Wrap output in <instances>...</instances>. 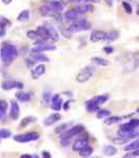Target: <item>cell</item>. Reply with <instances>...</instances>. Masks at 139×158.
<instances>
[{"label":"cell","instance_id":"cell-4","mask_svg":"<svg viewBox=\"0 0 139 158\" xmlns=\"http://www.w3.org/2000/svg\"><path fill=\"white\" fill-rule=\"evenodd\" d=\"M92 27V24L91 22H88L85 18H80L78 19L77 21L72 22L69 27H67V30L70 31L71 33H79V32H83V31H88Z\"/></svg>","mask_w":139,"mask_h":158},{"label":"cell","instance_id":"cell-15","mask_svg":"<svg viewBox=\"0 0 139 158\" xmlns=\"http://www.w3.org/2000/svg\"><path fill=\"white\" fill-rule=\"evenodd\" d=\"M33 95L30 92H25L23 90H18L15 94V99H16L18 102L21 103H27L32 100Z\"/></svg>","mask_w":139,"mask_h":158},{"label":"cell","instance_id":"cell-26","mask_svg":"<svg viewBox=\"0 0 139 158\" xmlns=\"http://www.w3.org/2000/svg\"><path fill=\"white\" fill-rule=\"evenodd\" d=\"M99 106H100L99 104L96 102L93 98H91L90 100L85 101V109H87V111L90 112V113H97V112L100 110Z\"/></svg>","mask_w":139,"mask_h":158},{"label":"cell","instance_id":"cell-22","mask_svg":"<svg viewBox=\"0 0 139 158\" xmlns=\"http://www.w3.org/2000/svg\"><path fill=\"white\" fill-rule=\"evenodd\" d=\"M47 4L53 11L57 13H62L63 10H64V3L60 1V0H50L49 2H47Z\"/></svg>","mask_w":139,"mask_h":158},{"label":"cell","instance_id":"cell-45","mask_svg":"<svg viewBox=\"0 0 139 158\" xmlns=\"http://www.w3.org/2000/svg\"><path fill=\"white\" fill-rule=\"evenodd\" d=\"M72 34H73V33H71L70 31L67 30V29L61 30V35L64 38H67V39H71V38H72Z\"/></svg>","mask_w":139,"mask_h":158},{"label":"cell","instance_id":"cell-35","mask_svg":"<svg viewBox=\"0 0 139 158\" xmlns=\"http://www.w3.org/2000/svg\"><path fill=\"white\" fill-rule=\"evenodd\" d=\"M118 38H119V32L118 31H111V32H108L107 34V41L108 42H112V41H115V40H117Z\"/></svg>","mask_w":139,"mask_h":158},{"label":"cell","instance_id":"cell-7","mask_svg":"<svg viewBox=\"0 0 139 158\" xmlns=\"http://www.w3.org/2000/svg\"><path fill=\"white\" fill-rule=\"evenodd\" d=\"M20 106L16 99H13L10 101V111H9V117L14 121L19 120L20 118Z\"/></svg>","mask_w":139,"mask_h":158},{"label":"cell","instance_id":"cell-5","mask_svg":"<svg viewBox=\"0 0 139 158\" xmlns=\"http://www.w3.org/2000/svg\"><path fill=\"white\" fill-rule=\"evenodd\" d=\"M95 74V68L93 65H87L76 75V81L79 83H84L90 80Z\"/></svg>","mask_w":139,"mask_h":158},{"label":"cell","instance_id":"cell-55","mask_svg":"<svg viewBox=\"0 0 139 158\" xmlns=\"http://www.w3.org/2000/svg\"><path fill=\"white\" fill-rule=\"evenodd\" d=\"M136 40H137V41L139 42V37H137V38H136Z\"/></svg>","mask_w":139,"mask_h":158},{"label":"cell","instance_id":"cell-3","mask_svg":"<svg viewBox=\"0 0 139 158\" xmlns=\"http://www.w3.org/2000/svg\"><path fill=\"white\" fill-rule=\"evenodd\" d=\"M40 139V134L37 131H29L25 133L13 135V140L17 143H29Z\"/></svg>","mask_w":139,"mask_h":158},{"label":"cell","instance_id":"cell-8","mask_svg":"<svg viewBox=\"0 0 139 158\" xmlns=\"http://www.w3.org/2000/svg\"><path fill=\"white\" fill-rule=\"evenodd\" d=\"M45 72H47V68H45L44 63H38V64L34 65L31 69V78L33 80H38L41 76H43Z\"/></svg>","mask_w":139,"mask_h":158},{"label":"cell","instance_id":"cell-13","mask_svg":"<svg viewBox=\"0 0 139 158\" xmlns=\"http://www.w3.org/2000/svg\"><path fill=\"white\" fill-rule=\"evenodd\" d=\"M43 25H44L45 27H47V33H49V36H50L51 42H52V43H55V42L59 41L60 35H59V33L57 32V30L55 29V27H53V25L51 24L50 22H47V21L43 22Z\"/></svg>","mask_w":139,"mask_h":158},{"label":"cell","instance_id":"cell-24","mask_svg":"<svg viewBox=\"0 0 139 158\" xmlns=\"http://www.w3.org/2000/svg\"><path fill=\"white\" fill-rule=\"evenodd\" d=\"M36 32H37L38 38L44 40V41H47V42H51L49 33H47V27H45L43 24H42V25H38V27H36Z\"/></svg>","mask_w":139,"mask_h":158},{"label":"cell","instance_id":"cell-20","mask_svg":"<svg viewBox=\"0 0 139 158\" xmlns=\"http://www.w3.org/2000/svg\"><path fill=\"white\" fill-rule=\"evenodd\" d=\"M39 14L41 15L42 17H44V18H50V17L54 18L55 15L57 14V12H54L47 3H45L39 7Z\"/></svg>","mask_w":139,"mask_h":158},{"label":"cell","instance_id":"cell-42","mask_svg":"<svg viewBox=\"0 0 139 158\" xmlns=\"http://www.w3.org/2000/svg\"><path fill=\"white\" fill-rule=\"evenodd\" d=\"M35 63H36V61L33 60L32 58L30 57V56H29L27 58H25V60H24V64L27 65V68H31V69H32V68L35 65Z\"/></svg>","mask_w":139,"mask_h":158},{"label":"cell","instance_id":"cell-11","mask_svg":"<svg viewBox=\"0 0 139 158\" xmlns=\"http://www.w3.org/2000/svg\"><path fill=\"white\" fill-rule=\"evenodd\" d=\"M61 118H62L61 114L58 113V112H55V113H52L45 117L43 120H42V124L44 127H52L55 123H57V122L61 120Z\"/></svg>","mask_w":139,"mask_h":158},{"label":"cell","instance_id":"cell-18","mask_svg":"<svg viewBox=\"0 0 139 158\" xmlns=\"http://www.w3.org/2000/svg\"><path fill=\"white\" fill-rule=\"evenodd\" d=\"M12 25V21L4 16H0V39L6 36L7 27Z\"/></svg>","mask_w":139,"mask_h":158},{"label":"cell","instance_id":"cell-44","mask_svg":"<svg viewBox=\"0 0 139 158\" xmlns=\"http://www.w3.org/2000/svg\"><path fill=\"white\" fill-rule=\"evenodd\" d=\"M122 6H123V9H125V11L126 14H132V6H130V3H128V2H125V1H123L122 2Z\"/></svg>","mask_w":139,"mask_h":158},{"label":"cell","instance_id":"cell-32","mask_svg":"<svg viewBox=\"0 0 139 158\" xmlns=\"http://www.w3.org/2000/svg\"><path fill=\"white\" fill-rule=\"evenodd\" d=\"M91 61H92V63H94L96 65H100V67H107V65H108V63H110L107 59H104V58H102V57H99V56L92 57Z\"/></svg>","mask_w":139,"mask_h":158},{"label":"cell","instance_id":"cell-37","mask_svg":"<svg viewBox=\"0 0 139 158\" xmlns=\"http://www.w3.org/2000/svg\"><path fill=\"white\" fill-rule=\"evenodd\" d=\"M93 99H94V100L98 104H99V106H101V104L105 103L108 100V95H107V94H103V95H98V96L93 97Z\"/></svg>","mask_w":139,"mask_h":158},{"label":"cell","instance_id":"cell-12","mask_svg":"<svg viewBox=\"0 0 139 158\" xmlns=\"http://www.w3.org/2000/svg\"><path fill=\"white\" fill-rule=\"evenodd\" d=\"M88 146H90V143H88V136H81L73 142L72 150L74 152H79L80 150L84 149V148L88 147Z\"/></svg>","mask_w":139,"mask_h":158},{"label":"cell","instance_id":"cell-49","mask_svg":"<svg viewBox=\"0 0 139 158\" xmlns=\"http://www.w3.org/2000/svg\"><path fill=\"white\" fill-rule=\"evenodd\" d=\"M41 157L42 158H52V154H51L49 151H42Z\"/></svg>","mask_w":139,"mask_h":158},{"label":"cell","instance_id":"cell-36","mask_svg":"<svg viewBox=\"0 0 139 158\" xmlns=\"http://www.w3.org/2000/svg\"><path fill=\"white\" fill-rule=\"evenodd\" d=\"M120 120H121V118L118 116H108L104 119V123L107 124V126H112V124H115V123H117V122H119Z\"/></svg>","mask_w":139,"mask_h":158},{"label":"cell","instance_id":"cell-25","mask_svg":"<svg viewBox=\"0 0 139 158\" xmlns=\"http://www.w3.org/2000/svg\"><path fill=\"white\" fill-rule=\"evenodd\" d=\"M36 122H37V117H35V116L23 117V118H22L19 122V128L20 129H25L33 123H36Z\"/></svg>","mask_w":139,"mask_h":158},{"label":"cell","instance_id":"cell-48","mask_svg":"<svg viewBox=\"0 0 139 158\" xmlns=\"http://www.w3.org/2000/svg\"><path fill=\"white\" fill-rule=\"evenodd\" d=\"M62 95L63 96H67V97H69V98H72L73 96H74V93H73L72 91H63L62 92Z\"/></svg>","mask_w":139,"mask_h":158},{"label":"cell","instance_id":"cell-27","mask_svg":"<svg viewBox=\"0 0 139 158\" xmlns=\"http://www.w3.org/2000/svg\"><path fill=\"white\" fill-rule=\"evenodd\" d=\"M53 97V92L50 89H45V90L41 93V102L44 106H50L51 99Z\"/></svg>","mask_w":139,"mask_h":158},{"label":"cell","instance_id":"cell-10","mask_svg":"<svg viewBox=\"0 0 139 158\" xmlns=\"http://www.w3.org/2000/svg\"><path fill=\"white\" fill-rule=\"evenodd\" d=\"M56 45L52 42H43L41 44L38 45H33V48L30 51L31 52H53V51H56Z\"/></svg>","mask_w":139,"mask_h":158},{"label":"cell","instance_id":"cell-6","mask_svg":"<svg viewBox=\"0 0 139 158\" xmlns=\"http://www.w3.org/2000/svg\"><path fill=\"white\" fill-rule=\"evenodd\" d=\"M1 89L3 91H12V90H23L24 89V83L22 81L16 80V79H4L1 82Z\"/></svg>","mask_w":139,"mask_h":158},{"label":"cell","instance_id":"cell-31","mask_svg":"<svg viewBox=\"0 0 139 158\" xmlns=\"http://www.w3.org/2000/svg\"><path fill=\"white\" fill-rule=\"evenodd\" d=\"M71 127H72V122H63V123L58 124L56 128L54 129V132H55V134L59 135V134L63 133L64 131H67V130L71 128Z\"/></svg>","mask_w":139,"mask_h":158},{"label":"cell","instance_id":"cell-28","mask_svg":"<svg viewBox=\"0 0 139 158\" xmlns=\"http://www.w3.org/2000/svg\"><path fill=\"white\" fill-rule=\"evenodd\" d=\"M31 19V11L29 9L22 10L17 16V21L18 22H27Z\"/></svg>","mask_w":139,"mask_h":158},{"label":"cell","instance_id":"cell-30","mask_svg":"<svg viewBox=\"0 0 139 158\" xmlns=\"http://www.w3.org/2000/svg\"><path fill=\"white\" fill-rule=\"evenodd\" d=\"M102 153L103 155H105V156H115L116 154H117V149H116L114 146H111V144H107V146H104L102 148Z\"/></svg>","mask_w":139,"mask_h":158},{"label":"cell","instance_id":"cell-34","mask_svg":"<svg viewBox=\"0 0 139 158\" xmlns=\"http://www.w3.org/2000/svg\"><path fill=\"white\" fill-rule=\"evenodd\" d=\"M9 138H13V133L6 128H1L0 129V139L6 140Z\"/></svg>","mask_w":139,"mask_h":158},{"label":"cell","instance_id":"cell-54","mask_svg":"<svg viewBox=\"0 0 139 158\" xmlns=\"http://www.w3.org/2000/svg\"><path fill=\"white\" fill-rule=\"evenodd\" d=\"M136 113H137V114H139V109H137V111H136Z\"/></svg>","mask_w":139,"mask_h":158},{"label":"cell","instance_id":"cell-29","mask_svg":"<svg viewBox=\"0 0 139 158\" xmlns=\"http://www.w3.org/2000/svg\"><path fill=\"white\" fill-rule=\"evenodd\" d=\"M76 9L79 11V13L84 15V14H87V13H91L94 11V6L91 3H80L79 6H76Z\"/></svg>","mask_w":139,"mask_h":158},{"label":"cell","instance_id":"cell-21","mask_svg":"<svg viewBox=\"0 0 139 158\" xmlns=\"http://www.w3.org/2000/svg\"><path fill=\"white\" fill-rule=\"evenodd\" d=\"M9 102L6 99H0V121H3L9 115Z\"/></svg>","mask_w":139,"mask_h":158},{"label":"cell","instance_id":"cell-16","mask_svg":"<svg viewBox=\"0 0 139 158\" xmlns=\"http://www.w3.org/2000/svg\"><path fill=\"white\" fill-rule=\"evenodd\" d=\"M107 32L101 30H94L91 32L90 34V40L91 42H99L102 41V40L107 39Z\"/></svg>","mask_w":139,"mask_h":158},{"label":"cell","instance_id":"cell-38","mask_svg":"<svg viewBox=\"0 0 139 158\" xmlns=\"http://www.w3.org/2000/svg\"><path fill=\"white\" fill-rule=\"evenodd\" d=\"M111 116V112L107 109H100L97 112V118L98 119H105L107 117Z\"/></svg>","mask_w":139,"mask_h":158},{"label":"cell","instance_id":"cell-40","mask_svg":"<svg viewBox=\"0 0 139 158\" xmlns=\"http://www.w3.org/2000/svg\"><path fill=\"white\" fill-rule=\"evenodd\" d=\"M27 37L29 38L30 40H36L37 38H38V35H37V32H36V30H29L27 32Z\"/></svg>","mask_w":139,"mask_h":158},{"label":"cell","instance_id":"cell-56","mask_svg":"<svg viewBox=\"0 0 139 158\" xmlns=\"http://www.w3.org/2000/svg\"><path fill=\"white\" fill-rule=\"evenodd\" d=\"M69 1H73V0H69Z\"/></svg>","mask_w":139,"mask_h":158},{"label":"cell","instance_id":"cell-57","mask_svg":"<svg viewBox=\"0 0 139 158\" xmlns=\"http://www.w3.org/2000/svg\"><path fill=\"white\" fill-rule=\"evenodd\" d=\"M0 141H1V139H0Z\"/></svg>","mask_w":139,"mask_h":158},{"label":"cell","instance_id":"cell-9","mask_svg":"<svg viewBox=\"0 0 139 158\" xmlns=\"http://www.w3.org/2000/svg\"><path fill=\"white\" fill-rule=\"evenodd\" d=\"M82 16L83 15L81 14V13H79V11H78L76 7H74V9H71L63 14V19H64L65 21L71 22V23H72V22L77 21L78 19L82 18Z\"/></svg>","mask_w":139,"mask_h":158},{"label":"cell","instance_id":"cell-14","mask_svg":"<svg viewBox=\"0 0 139 158\" xmlns=\"http://www.w3.org/2000/svg\"><path fill=\"white\" fill-rule=\"evenodd\" d=\"M62 106H63V100L62 97L60 96V94H54L52 99H51L50 108L54 112H59L62 109Z\"/></svg>","mask_w":139,"mask_h":158},{"label":"cell","instance_id":"cell-43","mask_svg":"<svg viewBox=\"0 0 139 158\" xmlns=\"http://www.w3.org/2000/svg\"><path fill=\"white\" fill-rule=\"evenodd\" d=\"M125 158H129V157H139V149L137 150H132L128 153V154L125 155Z\"/></svg>","mask_w":139,"mask_h":158},{"label":"cell","instance_id":"cell-23","mask_svg":"<svg viewBox=\"0 0 139 158\" xmlns=\"http://www.w3.org/2000/svg\"><path fill=\"white\" fill-rule=\"evenodd\" d=\"M139 128V119H131L129 122H125V123L121 124L120 129L123 130V131H134V130Z\"/></svg>","mask_w":139,"mask_h":158},{"label":"cell","instance_id":"cell-39","mask_svg":"<svg viewBox=\"0 0 139 158\" xmlns=\"http://www.w3.org/2000/svg\"><path fill=\"white\" fill-rule=\"evenodd\" d=\"M139 149V138L137 140H135V141L131 142V143H129L128 146L125 147V151H132V150H137Z\"/></svg>","mask_w":139,"mask_h":158},{"label":"cell","instance_id":"cell-1","mask_svg":"<svg viewBox=\"0 0 139 158\" xmlns=\"http://www.w3.org/2000/svg\"><path fill=\"white\" fill-rule=\"evenodd\" d=\"M19 50L15 44L10 42H3L0 47V61L3 65H10L18 58Z\"/></svg>","mask_w":139,"mask_h":158},{"label":"cell","instance_id":"cell-2","mask_svg":"<svg viewBox=\"0 0 139 158\" xmlns=\"http://www.w3.org/2000/svg\"><path fill=\"white\" fill-rule=\"evenodd\" d=\"M84 127L82 124H74L71 128H69L67 131L59 134V140L62 147H67L71 143L72 139H74L76 136L82 134L84 132Z\"/></svg>","mask_w":139,"mask_h":158},{"label":"cell","instance_id":"cell-53","mask_svg":"<svg viewBox=\"0 0 139 158\" xmlns=\"http://www.w3.org/2000/svg\"><path fill=\"white\" fill-rule=\"evenodd\" d=\"M136 14L139 16V6H137V7H136Z\"/></svg>","mask_w":139,"mask_h":158},{"label":"cell","instance_id":"cell-47","mask_svg":"<svg viewBox=\"0 0 139 158\" xmlns=\"http://www.w3.org/2000/svg\"><path fill=\"white\" fill-rule=\"evenodd\" d=\"M79 3H99L100 0H78Z\"/></svg>","mask_w":139,"mask_h":158},{"label":"cell","instance_id":"cell-52","mask_svg":"<svg viewBox=\"0 0 139 158\" xmlns=\"http://www.w3.org/2000/svg\"><path fill=\"white\" fill-rule=\"evenodd\" d=\"M104 1L107 2L108 6H112V4H113V3H112V0H104Z\"/></svg>","mask_w":139,"mask_h":158},{"label":"cell","instance_id":"cell-46","mask_svg":"<svg viewBox=\"0 0 139 158\" xmlns=\"http://www.w3.org/2000/svg\"><path fill=\"white\" fill-rule=\"evenodd\" d=\"M102 50H103V52H104L105 54H108V55H110V54H112V53H114V48L111 47V45H107V47H104Z\"/></svg>","mask_w":139,"mask_h":158},{"label":"cell","instance_id":"cell-17","mask_svg":"<svg viewBox=\"0 0 139 158\" xmlns=\"http://www.w3.org/2000/svg\"><path fill=\"white\" fill-rule=\"evenodd\" d=\"M117 134H118V136H119V137L125 139L126 141H128V140H130V139L138 138V137H139V128L134 130V131H130V132H129V131H123V130L119 129V130H118V132H117Z\"/></svg>","mask_w":139,"mask_h":158},{"label":"cell","instance_id":"cell-41","mask_svg":"<svg viewBox=\"0 0 139 158\" xmlns=\"http://www.w3.org/2000/svg\"><path fill=\"white\" fill-rule=\"evenodd\" d=\"M74 102H75V100H74V99H72V98L67 99V101H64V102H63L62 109L64 110V111H69V110L71 109V106H73V103H74Z\"/></svg>","mask_w":139,"mask_h":158},{"label":"cell","instance_id":"cell-50","mask_svg":"<svg viewBox=\"0 0 139 158\" xmlns=\"http://www.w3.org/2000/svg\"><path fill=\"white\" fill-rule=\"evenodd\" d=\"M19 157L20 158H33V155H31V154H21Z\"/></svg>","mask_w":139,"mask_h":158},{"label":"cell","instance_id":"cell-19","mask_svg":"<svg viewBox=\"0 0 139 158\" xmlns=\"http://www.w3.org/2000/svg\"><path fill=\"white\" fill-rule=\"evenodd\" d=\"M30 57L37 63H47L50 62V58L42 52H31L30 51Z\"/></svg>","mask_w":139,"mask_h":158},{"label":"cell","instance_id":"cell-33","mask_svg":"<svg viewBox=\"0 0 139 158\" xmlns=\"http://www.w3.org/2000/svg\"><path fill=\"white\" fill-rule=\"evenodd\" d=\"M78 153H79L80 157H83V158L91 157V156H92V154H93V148L91 146H88V147H85L84 149L80 150Z\"/></svg>","mask_w":139,"mask_h":158},{"label":"cell","instance_id":"cell-51","mask_svg":"<svg viewBox=\"0 0 139 158\" xmlns=\"http://www.w3.org/2000/svg\"><path fill=\"white\" fill-rule=\"evenodd\" d=\"M1 2L4 4V6H9V4H11L13 2V0H1Z\"/></svg>","mask_w":139,"mask_h":158}]
</instances>
